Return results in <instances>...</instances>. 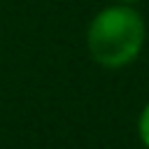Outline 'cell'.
Returning <instances> with one entry per match:
<instances>
[{"label": "cell", "mask_w": 149, "mask_h": 149, "mask_svg": "<svg viewBox=\"0 0 149 149\" xmlns=\"http://www.w3.org/2000/svg\"><path fill=\"white\" fill-rule=\"evenodd\" d=\"M88 51L102 68H123L133 63L144 44V21L130 5L100 9L86 33Z\"/></svg>", "instance_id": "cell-1"}, {"label": "cell", "mask_w": 149, "mask_h": 149, "mask_svg": "<svg viewBox=\"0 0 149 149\" xmlns=\"http://www.w3.org/2000/svg\"><path fill=\"white\" fill-rule=\"evenodd\" d=\"M137 130H140V137H142V142H144V147L149 149V105L142 109V114H140V121H137Z\"/></svg>", "instance_id": "cell-2"}, {"label": "cell", "mask_w": 149, "mask_h": 149, "mask_svg": "<svg viewBox=\"0 0 149 149\" xmlns=\"http://www.w3.org/2000/svg\"><path fill=\"white\" fill-rule=\"evenodd\" d=\"M119 5H130V2H135V0H116Z\"/></svg>", "instance_id": "cell-3"}]
</instances>
